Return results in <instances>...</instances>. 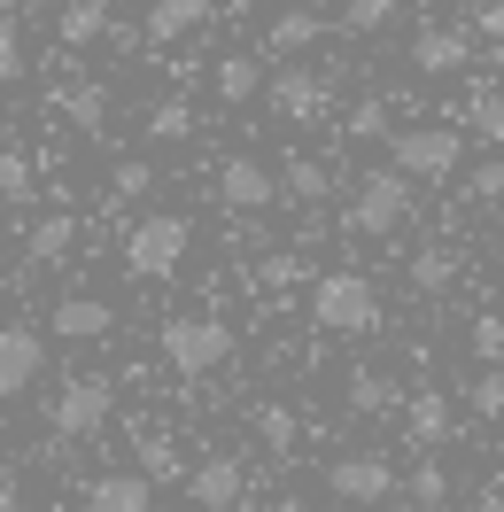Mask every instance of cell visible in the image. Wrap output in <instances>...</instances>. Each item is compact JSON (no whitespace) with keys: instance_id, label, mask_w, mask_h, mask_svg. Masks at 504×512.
Masks as SVG:
<instances>
[{"instance_id":"cell-1","label":"cell","mask_w":504,"mask_h":512,"mask_svg":"<svg viewBox=\"0 0 504 512\" xmlns=\"http://www.w3.org/2000/svg\"><path fill=\"white\" fill-rule=\"evenodd\" d=\"M411 210H419V187H411L404 171H365L357 179V194H349V210H342V233H357V241H388V233H404Z\"/></svg>"},{"instance_id":"cell-2","label":"cell","mask_w":504,"mask_h":512,"mask_svg":"<svg viewBox=\"0 0 504 512\" xmlns=\"http://www.w3.org/2000/svg\"><path fill=\"white\" fill-rule=\"evenodd\" d=\"M156 350L171 373H187V381H202V373H218L225 357H233V326L218 319V311H171L156 334Z\"/></svg>"},{"instance_id":"cell-3","label":"cell","mask_w":504,"mask_h":512,"mask_svg":"<svg viewBox=\"0 0 504 512\" xmlns=\"http://www.w3.org/2000/svg\"><path fill=\"white\" fill-rule=\"evenodd\" d=\"M388 171H404L411 187H435L466 171V132L458 125H404L388 132Z\"/></svg>"},{"instance_id":"cell-4","label":"cell","mask_w":504,"mask_h":512,"mask_svg":"<svg viewBox=\"0 0 504 512\" xmlns=\"http://www.w3.org/2000/svg\"><path fill=\"white\" fill-rule=\"evenodd\" d=\"M187 241H194V225L179 210H140L125 225V272L132 280H171L187 264Z\"/></svg>"},{"instance_id":"cell-5","label":"cell","mask_w":504,"mask_h":512,"mask_svg":"<svg viewBox=\"0 0 504 512\" xmlns=\"http://www.w3.org/2000/svg\"><path fill=\"white\" fill-rule=\"evenodd\" d=\"M311 326L326 334H373L380 326V295L365 272H318L311 280Z\"/></svg>"},{"instance_id":"cell-6","label":"cell","mask_w":504,"mask_h":512,"mask_svg":"<svg viewBox=\"0 0 504 512\" xmlns=\"http://www.w3.org/2000/svg\"><path fill=\"white\" fill-rule=\"evenodd\" d=\"M264 101H272V117H287V125H326L334 117V78L303 70V63H280L264 78Z\"/></svg>"},{"instance_id":"cell-7","label":"cell","mask_w":504,"mask_h":512,"mask_svg":"<svg viewBox=\"0 0 504 512\" xmlns=\"http://www.w3.org/2000/svg\"><path fill=\"white\" fill-rule=\"evenodd\" d=\"M109 412H117V381L109 373H78V381H63V396H55V435H101L109 427Z\"/></svg>"},{"instance_id":"cell-8","label":"cell","mask_w":504,"mask_h":512,"mask_svg":"<svg viewBox=\"0 0 504 512\" xmlns=\"http://www.w3.org/2000/svg\"><path fill=\"white\" fill-rule=\"evenodd\" d=\"M396 466H388V458H380V450H357V458H334V466H326V489H334V497H342V505H388V497H396Z\"/></svg>"},{"instance_id":"cell-9","label":"cell","mask_w":504,"mask_h":512,"mask_svg":"<svg viewBox=\"0 0 504 512\" xmlns=\"http://www.w3.org/2000/svg\"><path fill=\"white\" fill-rule=\"evenodd\" d=\"M241 497H249V466H241L233 450L202 458V466L187 474V505L194 512H241Z\"/></svg>"},{"instance_id":"cell-10","label":"cell","mask_w":504,"mask_h":512,"mask_svg":"<svg viewBox=\"0 0 504 512\" xmlns=\"http://www.w3.org/2000/svg\"><path fill=\"white\" fill-rule=\"evenodd\" d=\"M218 202H225V210H241V218H256V210L280 202V179H272L256 156H225L218 163Z\"/></svg>"},{"instance_id":"cell-11","label":"cell","mask_w":504,"mask_h":512,"mask_svg":"<svg viewBox=\"0 0 504 512\" xmlns=\"http://www.w3.org/2000/svg\"><path fill=\"white\" fill-rule=\"evenodd\" d=\"M47 365V334L39 326H0V404H16Z\"/></svg>"},{"instance_id":"cell-12","label":"cell","mask_w":504,"mask_h":512,"mask_svg":"<svg viewBox=\"0 0 504 512\" xmlns=\"http://www.w3.org/2000/svg\"><path fill=\"white\" fill-rule=\"evenodd\" d=\"M47 326H55L63 342H101V334H117V303H109V295H86V288H70V295H55Z\"/></svg>"},{"instance_id":"cell-13","label":"cell","mask_w":504,"mask_h":512,"mask_svg":"<svg viewBox=\"0 0 504 512\" xmlns=\"http://www.w3.org/2000/svg\"><path fill=\"white\" fill-rule=\"evenodd\" d=\"M473 63V32H458V24H427V32L411 39V70L419 78H450V70Z\"/></svg>"},{"instance_id":"cell-14","label":"cell","mask_w":504,"mask_h":512,"mask_svg":"<svg viewBox=\"0 0 504 512\" xmlns=\"http://www.w3.org/2000/svg\"><path fill=\"white\" fill-rule=\"evenodd\" d=\"M396 412H404V435H411L419 450H442V443H450V427H458V419H450V396H442V388H411Z\"/></svg>"},{"instance_id":"cell-15","label":"cell","mask_w":504,"mask_h":512,"mask_svg":"<svg viewBox=\"0 0 504 512\" xmlns=\"http://www.w3.org/2000/svg\"><path fill=\"white\" fill-rule=\"evenodd\" d=\"M78 512H156V481H140V474H94V481H86V497H78Z\"/></svg>"},{"instance_id":"cell-16","label":"cell","mask_w":504,"mask_h":512,"mask_svg":"<svg viewBox=\"0 0 504 512\" xmlns=\"http://www.w3.org/2000/svg\"><path fill=\"white\" fill-rule=\"evenodd\" d=\"M318 39H326V16H318V8H280V16L264 24V47H272V55H303Z\"/></svg>"},{"instance_id":"cell-17","label":"cell","mask_w":504,"mask_h":512,"mask_svg":"<svg viewBox=\"0 0 504 512\" xmlns=\"http://www.w3.org/2000/svg\"><path fill=\"white\" fill-rule=\"evenodd\" d=\"M210 8H218V0H148V39L171 47V39H187L194 24H210Z\"/></svg>"},{"instance_id":"cell-18","label":"cell","mask_w":504,"mask_h":512,"mask_svg":"<svg viewBox=\"0 0 504 512\" xmlns=\"http://www.w3.org/2000/svg\"><path fill=\"white\" fill-rule=\"evenodd\" d=\"M55 39H63L70 55H78V47H94V39H109V0H63Z\"/></svg>"},{"instance_id":"cell-19","label":"cell","mask_w":504,"mask_h":512,"mask_svg":"<svg viewBox=\"0 0 504 512\" xmlns=\"http://www.w3.org/2000/svg\"><path fill=\"white\" fill-rule=\"evenodd\" d=\"M272 179H280V194H287V202H303V210H318V202L334 194V171H326V163H311V156H295L287 171H272Z\"/></svg>"},{"instance_id":"cell-20","label":"cell","mask_w":504,"mask_h":512,"mask_svg":"<svg viewBox=\"0 0 504 512\" xmlns=\"http://www.w3.org/2000/svg\"><path fill=\"white\" fill-rule=\"evenodd\" d=\"M396 404H404V388L388 381V373H380V365H357V373H349V412H396Z\"/></svg>"},{"instance_id":"cell-21","label":"cell","mask_w":504,"mask_h":512,"mask_svg":"<svg viewBox=\"0 0 504 512\" xmlns=\"http://www.w3.org/2000/svg\"><path fill=\"white\" fill-rule=\"evenodd\" d=\"M450 280H458V249H450V241H427V249L411 256V288L419 295H442Z\"/></svg>"},{"instance_id":"cell-22","label":"cell","mask_w":504,"mask_h":512,"mask_svg":"<svg viewBox=\"0 0 504 512\" xmlns=\"http://www.w3.org/2000/svg\"><path fill=\"white\" fill-rule=\"evenodd\" d=\"M24 70H32V55H24V8L0 0V86H16Z\"/></svg>"},{"instance_id":"cell-23","label":"cell","mask_w":504,"mask_h":512,"mask_svg":"<svg viewBox=\"0 0 504 512\" xmlns=\"http://www.w3.org/2000/svg\"><path fill=\"white\" fill-rule=\"evenodd\" d=\"M132 458H140V466H132L140 481H171V474H179V443H171L163 427H148V435H132Z\"/></svg>"},{"instance_id":"cell-24","label":"cell","mask_w":504,"mask_h":512,"mask_svg":"<svg viewBox=\"0 0 504 512\" xmlns=\"http://www.w3.org/2000/svg\"><path fill=\"white\" fill-rule=\"evenodd\" d=\"M256 94H264V63H256V55H225L218 63V101L241 109V101H256Z\"/></svg>"},{"instance_id":"cell-25","label":"cell","mask_w":504,"mask_h":512,"mask_svg":"<svg viewBox=\"0 0 504 512\" xmlns=\"http://www.w3.org/2000/svg\"><path fill=\"white\" fill-rule=\"evenodd\" d=\"M396 489H404V497H411L419 512H442V505H450V474H442L435 458H419V466H411V474L396 481Z\"/></svg>"},{"instance_id":"cell-26","label":"cell","mask_w":504,"mask_h":512,"mask_svg":"<svg viewBox=\"0 0 504 512\" xmlns=\"http://www.w3.org/2000/svg\"><path fill=\"white\" fill-rule=\"evenodd\" d=\"M78 249V218H39L32 225V264H63Z\"/></svg>"},{"instance_id":"cell-27","label":"cell","mask_w":504,"mask_h":512,"mask_svg":"<svg viewBox=\"0 0 504 512\" xmlns=\"http://www.w3.org/2000/svg\"><path fill=\"white\" fill-rule=\"evenodd\" d=\"M295 435H303V427H295V412H287V404H256V443L272 450V458H287V450H295Z\"/></svg>"},{"instance_id":"cell-28","label":"cell","mask_w":504,"mask_h":512,"mask_svg":"<svg viewBox=\"0 0 504 512\" xmlns=\"http://www.w3.org/2000/svg\"><path fill=\"white\" fill-rule=\"evenodd\" d=\"M32 187H39V163L24 148H0V202H32Z\"/></svg>"},{"instance_id":"cell-29","label":"cell","mask_w":504,"mask_h":512,"mask_svg":"<svg viewBox=\"0 0 504 512\" xmlns=\"http://www.w3.org/2000/svg\"><path fill=\"white\" fill-rule=\"evenodd\" d=\"M466 404H473V419H504V365H481V373H473Z\"/></svg>"},{"instance_id":"cell-30","label":"cell","mask_w":504,"mask_h":512,"mask_svg":"<svg viewBox=\"0 0 504 512\" xmlns=\"http://www.w3.org/2000/svg\"><path fill=\"white\" fill-rule=\"evenodd\" d=\"M396 0H342V32H388Z\"/></svg>"},{"instance_id":"cell-31","label":"cell","mask_w":504,"mask_h":512,"mask_svg":"<svg viewBox=\"0 0 504 512\" xmlns=\"http://www.w3.org/2000/svg\"><path fill=\"white\" fill-rule=\"evenodd\" d=\"M473 357H481V365H504V319H497V311L473 319Z\"/></svg>"},{"instance_id":"cell-32","label":"cell","mask_w":504,"mask_h":512,"mask_svg":"<svg viewBox=\"0 0 504 512\" xmlns=\"http://www.w3.org/2000/svg\"><path fill=\"white\" fill-rule=\"evenodd\" d=\"M63 109H70V125H78V132H101V109H109V94H101V86H78Z\"/></svg>"},{"instance_id":"cell-33","label":"cell","mask_w":504,"mask_h":512,"mask_svg":"<svg viewBox=\"0 0 504 512\" xmlns=\"http://www.w3.org/2000/svg\"><path fill=\"white\" fill-rule=\"evenodd\" d=\"M349 140H388V101H357L349 109Z\"/></svg>"},{"instance_id":"cell-34","label":"cell","mask_w":504,"mask_h":512,"mask_svg":"<svg viewBox=\"0 0 504 512\" xmlns=\"http://www.w3.org/2000/svg\"><path fill=\"white\" fill-rule=\"evenodd\" d=\"M194 117H187V101H163L156 117H148V140H187Z\"/></svg>"},{"instance_id":"cell-35","label":"cell","mask_w":504,"mask_h":512,"mask_svg":"<svg viewBox=\"0 0 504 512\" xmlns=\"http://www.w3.org/2000/svg\"><path fill=\"white\" fill-rule=\"evenodd\" d=\"M466 125L481 132V140H504V109H497V94H473V101H466Z\"/></svg>"},{"instance_id":"cell-36","label":"cell","mask_w":504,"mask_h":512,"mask_svg":"<svg viewBox=\"0 0 504 512\" xmlns=\"http://www.w3.org/2000/svg\"><path fill=\"white\" fill-rule=\"evenodd\" d=\"M256 280H264V288H295V280H303V256H295V249L264 256V264H256Z\"/></svg>"},{"instance_id":"cell-37","label":"cell","mask_w":504,"mask_h":512,"mask_svg":"<svg viewBox=\"0 0 504 512\" xmlns=\"http://www.w3.org/2000/svg\"><path fill=\"white\" fill-rule=\"evenodd\" d=\"M148 187H156V171H148V163H117V179H109V194H117V202H140Z\"/></svg>"},{"instance_id":"cell-38","label":"cell","mask_w":504,"mask_h":512,"mask_svg":"<svg viewBox=\"0 0 504 512\" xmlns=\"http://www.w3.org/2000/svg\"><path fill=\"white\" fill-rule=\"evenodd\" d=\"M466 187H473V202H489V210H504V163H481V171H473Z\"/></svg>"},{"instance_id":"cell-39","label":"cell","mask_w":504,"mask_h":512,"mask_svg":"<svg viewBox=\"0 0 504 512\" xmlns=\"http://www.w3.org/2000/svg\"><path fill=\"white\" fill-rule=\"evenodd\" d=\"M473 24H481V32L497 39V32H504V0H481V8H473Z\"/></svg>"},{"instance_id":"cell-40","label":"cell","mask_w":504,"mask_h":512,"mask_svg":"<svg viewBox=\"0 0 504 512\" xmlns=\"http://www.w3.org/2000/svg\"><path fill=\"white\" fill-rule=\"evenodd\" d=\"M264 512H318V505H303V497H280V505H264Z\"/></svg>"},{"instance_id":"cell-41","label":"cell","mask_w":504,"mask_h":512,"mask_svg":"<svg viewBox=\"0 0 504 512\" xmlns=\"http://www.w3.org/2000/svg\"><path fill=\"white\" fill-rule=\"evenodd\" d=\"M0 512H24V497H16V489H8V481H0Z\"/></svg>"},{"instance_id":"cell-42","label":"cell","mask_w":504,"mask_h":512,"mask_svg":"<svg viewBox=\"0 0 504 512\" xmlns=\"http://www.w3.org/2000/svg\"><path fill=\"white\" fill-rule=\"evenodd\" d=\"M473 512H504V489H489V497H481V505H473Z\"/></svg>"},{"instance_id":"cell-43","label":"cell","mask_w":504,"mask_h":512,"mask_svg":"<svg viewBox=\"0 0 504 512\" xmlns=\"http://www.w3.org/2000/svg\"><path fill=\"white\" fill-rule=\"evenodd\" d=\"M497 109H504V78H497Z\"/></svg>"},{"instance_id":"cell-44","label":"cell","mask_w":504,"mask_h":512,"mask_svg":"<svg viewBox=\"0 0 504 512\" xmlns=\"http://www.w3.org/2000/svg\"><path fill=\"white\" fill-rule=\"evenodd\" d=\"M497 163H504V140H497Z\"/></svg>"}]
</instances>
